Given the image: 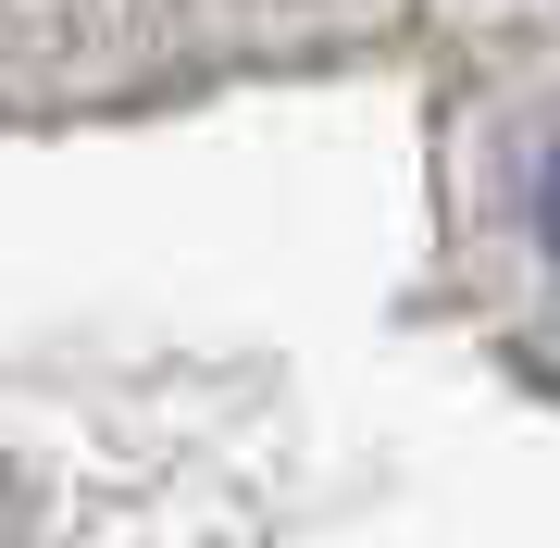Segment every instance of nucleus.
Wrapping results in <instances>:
<instances>
[{
    "label": "nucleus",
    "mask_w": 560,
    "mask_h": 548,
    "mask_svg": "<svg viewBox=\"0 0 560 548\" xmlns=\"http://www.w3.org/2000/svg\"><path fill=\"white\" fill-rule=\"evenodd\" d=\"M536 224H548V249H560V150H548V187H536Z\"/></svg>",
    "instance_id": "f257e3e1"
}]
</instances>
